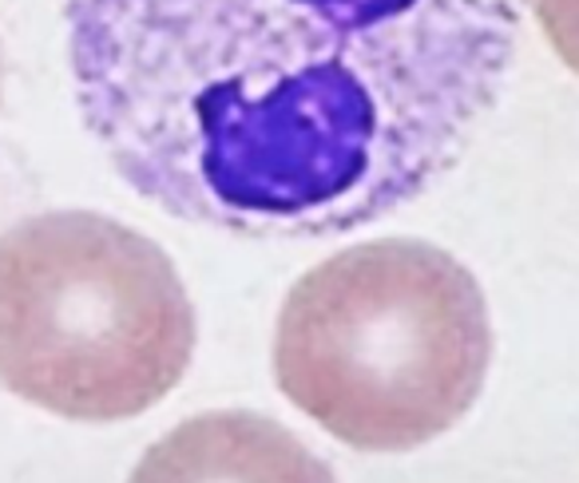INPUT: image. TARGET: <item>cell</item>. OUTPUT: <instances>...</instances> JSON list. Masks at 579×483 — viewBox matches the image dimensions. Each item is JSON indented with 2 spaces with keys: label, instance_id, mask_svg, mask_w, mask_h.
I'll return each mask as SVG.
<instances>
[{
  "label": "cell",
  "instance_id": "obj_2",
  "mask_svg": "<svg viewBox=\"0 0 579 483\" xmlns=\"http://www.w3.org/2000/svg\"><path fill=\"white\" fill-rule=\"evenodd\" d=\"M492 365L480 281L421 238L357 242L302 274L274 325V381L333 440L409 452L476 404Z\"/></svg>",
  "mask_w": 579,
  "mask_h": 483
},
{
  "label": "cell",
  "instance_id": "obj_4",
  "mask_svg": "<svg viewBox=\"0 0 579 483\" xmlns=\"http://www.w3.org/2000/svg\"><path fill=\"white\" fill-rule=\"evenodd\" d=\"M127 483H338L330 463L259 412H198L135 463Z\"/></svg>",
  "mask_w": 579,
  "mask_h": 483
},
{
  "label": "cell",
  "instance_id": "obj_5",
  "mask_svg": "<svg viewBox=\"0 0 579 483\" xmlns=\"http://www.w3.org/2000/svg\"><path fill=\"white\" fill-rule=\"evenodd\" d=\"M532 9L559 60L579 76V0H532Z\"/></svg>",
  "mask_w": 579,
  "mask_h": 483
},
{
  "label": "cell",
  "instance_id": "obj_1",
  "mask_svg": "<svg viewBox=\"0 0 579 483\" xmlns=\"http://www.w3.org/2000/svg\"><path fill=\"white\" fill-rule=\"evenodd\" d=\"M524 0H64L115 175L238 238H330L424 195L492 112Z\"/></svg>",
  "mask_w": 579,
  "mask_h": 483
},
{
  "label": "cell",
  "instance_id": "obj_3",
  "mask_svg": "<svg viewBox=\"0 0 579 483\" xmlns=\"http://www.w3.org/2000/svg\"><path fill=\"white\" fill-rule=\"evenodd\" d=\"M195 306L147 234L48 210L0 234V384L80 424L132 421L191 369Z\"/></svg>",
  "mask_w": 579,
  "mask_h": 483
}]
</instances>
